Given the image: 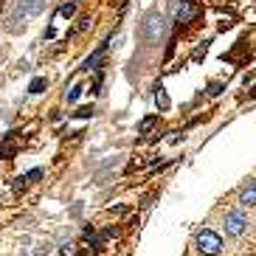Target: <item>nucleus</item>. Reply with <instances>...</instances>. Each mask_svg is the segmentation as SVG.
I'll return each mask as SVG.
<instances>
[{
  "instance_id": "obj_1",
  "label": "nucleus",
  "mask_w": 256,
  "mask_h": 256,
  "mask_svg": "<svg viewBox=\"0 0 256 256\" xmlns=\"http://www.w3.org/2000/svg\"><path fill=\"white\" fill-rule=\"evenodd\" d=\"M195 245H197V251H200L203 256H217L222 251V239H220V234H214V231L203 228L195 237Z\"/></svg>"
},
{
  "instance_id": "obj_2",
  "label": "nucleus",
  "mask_w": 256,
  "mask_h": 256,
  "mask_svg": "<svg viewBox=\"0 0 256 256\" xmlns=\"http://www.w3.org/2000/svg\"><path fill=\"white\" fill-rule=\"evenodd\" d=\"M248 228V217L242 211H228L225 214V234L228 237H242Z\"/></svg>"
},
{
  "instance_id": "obj_3",
  "label": "nucleus",
  "mask_w": 256,
  "mask_h": 256,
  "mask_svg": "<svg viewBox=\"0 0 256 256\" xmlns=\"http://www.w3.org/2000/svg\"><path fill=\"white\" fill-rule=\"evenodd\" d=\"M197 3L195 0H180V3H177V23H180V26H189V23H192V20L197 17Z\"/></svg>"
},
{
  "instance_id": "obj_4",
  "label": "nucleus",
  "mask_w": 256,
  "mask_h": 256,
  "mask_svg": "<svg viewBox=\"0 0 256 256\" xmlns=\"http://www.w3.org/2000/svg\"><path fill=\"white\" fill-rule=\"evenodd\" d=\"M239 203L242 205H256V180H248L239 189Z\"/></svg>"
},
{
  "instance_id": "obj_5",
  "label": "nucleus",
  "mask_w": 256,
  "mask_h": 256,
  "mask_svg": "<svg viewBox=\"0 0 256 256\" xmlns=\"http://www.w3.org/2000/svg\"><path fill=\"white\" fill-rule=\"evenodd\" d=\"M14 135L17 133H9L6 135V138H3V141H0V158H14V155H17V144H14Z\"/></svg>"
},
{
  "instance_id": "obj_6",
  "label": "nucleus",
  "mask_w": 256,
  "mask_h": 256,
  "mask_svg": "<svg viewBox=\"0 0 256 256\" xmlns=\"http://www.w3.org/2000/svg\"><path fill=\"white\" fill-rule=\"evenodd\" d=\"M144 34L150 37V40H155V37L160 34V14H150V17H147V26H144Z\"/></svg>"
},
{
  "instance_id": "obj_7",
  "label": "nucleus",
  "mask_w": 256,
  "mask_h": 256,
  "mask_svg": "<svg viewBox=\"0 0 256 256\" xmlns=\"http://www.w3.org/2000/svg\"><path fill=\"white\" fill-rule=\"evenodd\" d=\"M107 45H110V43H107V40H104V43L99 45L96 51L90 53L88 59H85V71H93V68H96V65H99V59H102V56H104V51H107Z\"/></svg>"
},
{
  "instance_id": "obj_8",
  "label": "nucleus",
  "mask_w": 256,
  "mask_h": 256,
  "mask_svg": "<svg viewBox=\"0 0 256 256\" xmlns=\"http://www.w3.org/2000/svg\"><path fill=\"white\" fill-rule=\"evenodd\" d=\"M155 102H158L160 110H169V96H166V90L160 88V85H155Z\"/></svg>"
},
{
  "instance_id": "obj_9",
  "label": "nucleus",
  "mask_w": 256,
  "mask_h": 256,
  "mask_svg": "<svg viewBox=\"0 0 256 256\" xmlns=\"http://www.w3.org/2000/svg\"><path fill=\"white\" fill-rule=\"evenodd\" d=\"M155 124H158V113H155V115H147V118H144V121L138 124V133L147 135V133L152 130V127H155Z\"/></svg>"
},
{
  "instance_id": "obj_10",
  "label": "nucleus",
  "mask_w": 256,
  "mask_h": 256,
  "mask_svg": "<svg viewBox=\"0 0 256 256\" xmlns=\"http://www.w3.org/2000/svg\"><path fill=\"white\" fill-rule=\"evenodd\" d=\"M45 85H48V82H45V76H37V79L28 85V93H31V96H37V93H43V90H45Z\"/></svg>"
},
{
  "instance_id": "obj_11",
  "label": "nucleus",
  "mask_w": 256,
  "mask_h": 256,
  "mask_svg": "<svg viewBox=\"0 0 256 256\" xmlns=\"http://www.w3.org/2000/svg\"><path fill=\"white\" fill-rule=\"evenodd\" d=\"M20 177L26 180V186H28V183H37V180L43 177V169H31V172H26V175H20Z\"/></svg>"
},
{
  "instance_id": "obj_12",
  "label": "nucleus",
  "mask_w": 256,
  "mask_h": 256,
  "mask_svg": "<svg viewBox=\"0 0 256 256\" xmlns=\"http://www.w3.org/2000/svg\"><path fill=\"white\" fill-rule=\"evenodd\" d=\"M59 14H62V17H73V14H76V3H62Z\"/></svg>"
},
{
  "instance_id": "obj_13",
  "label": "nucleus",
  "mask_w": 256,
  "mask_h": 256,
  "mask_svg": "<svg viewBox=\"0 0 256 256\" xmlns=\"http://www.w3.org/2000/svg\"><path fill=\"white\" fill-rule=\"evenodd\" d=\"M82 90H85V88H82V85H76V88H71V93H68V96H65V99H68V102H71V104H73V102H76V99L82 96Z\"/></svg>"
},
{
  "instance_id": "obj_14",
  "label": "nucleus",
  "mask_w": 256,
  "mask_h": 256,
  "mask_svg": "<svg viewBox=\"0 0 256 256\" xmlns=\"http://www.w3.org/2000/svg\"><path fill=\"white\" fill-rule=\"evenodd\" d=\"M73 115H76V118H90V115H93V104H90V107H79Z\"/></svg>"
},
{
  "instance_id": "obj_15",
  "label": "nucleus",
  "mask_w": 256,
  "mask_h": 256,
  "mask_svg": "<svg viewBox=\"0 0 256 256\" xmlns=\"http://www.w3.org/2000/svg\"><path fill=\"white\" fill-rule=\"evenodd\" d=\"M203 56H205V43H203V45H200V48L195 51V56H192V59H195V62H200Z\"/></svg>"
},
{
  "instance_id": "obj_16",
  "label": "nucleus",
  "mask_w": 256,
  "mask_h": 256,
  "mask_svg": "<svg viewBox=\"0 0 256 256\" xmlns=\"http://www.w3.org/2000/svg\"><path fill=\"white\" fill-rule=\"evenodd\" d=\"M88 26H90V17H82L79 26H76V31H88Z\"/></svg>"
},
{
  "instance_id": "obj_17",
  "label": "nucleus",
  "mask_w": 256,
  "mask_h": 256,
  "mask_svg": "<svg viewBox=\"0 0 256 256\" xmlns=\"http://www.w3.org/2000/svg\"><path fill=\"white\" fill-rule=\"evenodd\" d=\"M79 256H99V254H96V251H88V248H85V251H82Z\"/></svg>"
},
{
  "instance_id": "obj_18",
  "label": "nucleus",
  "mask_w": 256,
  "mask_h": 256,
  "mask_svg": "<svg viewBox=\"0 0 256 256\" xmlns=\"http://www.w3.org/2000/svg\"><path fill=\"white\" fill-rule=\"evenodd\" d=\"M251 96H254V99H256V85H254V90H251Z\"/></svg>"
},
{
  "instance_id": "obj_19",
  "label": "nucleus",
  "mask_w": 256,
  "mask_h": 256,
  "mask_svg": "<svg viewBox=\"0 0 256 256\" xmlns=\"http://www.w3.org/2000/svg\"><path fill=\"white\" fill-rule=\"evenodd\" d=\"M71 3H79V0H71Z\"/></svg>"
}]
</instances>
